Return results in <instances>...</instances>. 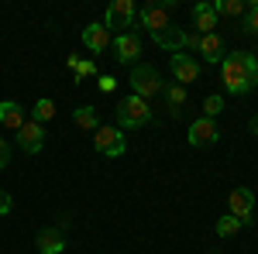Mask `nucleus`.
Segmentation results:
<instances>
[{
	"label": "nucleus",
	"mask_w": 258,
	"mask_h": 254,
	"mask_svg": "<svg viewBox=\"0 0 258 254\" xmlns=\"http://www.w3.org/2000/svg\"><path fill=\"white\" fill-rule=\"evenodd\" d=\"M220 79L227 86V93L234 97H248L258 86V59L251 52H231L220 62Z\"/></svg>",
	"instance_id": "f257e3e1"
},
{
	"label": "nucleus",
	"mask_w": 258,
	"mask_h": 254,
	"mask_svg": "<svg viewBox=\"0 0 258 254\" xmlns=\"http://www.w3.org/2000/svg\"><path fill=\"white\" fill-rule=\"evenodd\" d=\"M131 93L141 100H152V97H159V93H165V86H162V76H159V69L155 65H145V62H138L135 69H131Z\"/></svg>",
	"instance_id": "f03ea898"
},
{
	"label": "nucleus",
	"mask_w": 258,
	"mask_h": 254,
	"mask_svg": "<svg viewBox=\"0 0 258 254\" xmlns=\"http://www.w3.org/2000/svg\"><path fill=\"white\" fill-rule=\"evenodd\" d=\"M145 124H152V107H148V100L141 97H131L120 100L117 107V127L120 131H127V127H145Z\"/></svg>",
	"instance_id": "7ed1b4c3"
},
{
	"label": "nucleus",
	"mask_w": 258,
	"mask_h": 254,
	"mask_svg": "<svg viewBox=\"0 0 258 254\" xmlns=\"http://www.w3.org/2000/svg\"><path fill=\"white\" fill-rule=\"evenodd\" d=\"M135 18H138V7H135V0H114L110 7H107V14H103V28L107 31H127V28H135Z\"/></svg>",
	"instance_id": "20e7f679"
},
{
	"label": "nucleus",
	"mask_w": 258,
	"mask_h": 254,
	"mask_svg": "<svg viewBox=\"0 0 258 254\" xmlns=\"http://www.w3.org/2000/svg\"><path fill=\"white\" fill-rule=\"evenodd\" d=\"M93 134H97V137H93V148H97L100 155L117 158V155H124V151H127V137H124V131H120V127H103V124H100Z\"/></svg>",
	"instance_id": "39448f33"
},
{
	"label": "nucleus",
	"mask_w": 258,
	"mask_h": 254,
	"mask_svg": "<svg viewBox=\"0 0 258 254\" xmlns=\"http://www.w3.org/2000/svg\"><path fill=\"white\" fill-rule=\"evenodd\" d=\"M227 206H231V216H238L244 227H251V223H255V220H251V213H255V193H251L248 186L231 189V196H227Z\"/></svg>",
	"instance_id": "423d86ee"
},
{
	"label": "nucleus",
	"mask_w": 258,
	"mask_h": 254,
	"mask_svg": "<svg viewBox=\"0 0 258 254\" xmlns=\"http://www.w3.org/2000/svg\"><path fill=\"white\" fill-rule=\"evenodd\" d=\"M186 134H189L186 141H189L193 148H210V144L220 141V127H217V120H210V117H197L193 124H189Z\"/></svg>",
	"instance_id": "0eeeda50"
},
{
	"label": "nucleus",
	"mask_w": 258,
	"mask_h": 254,
	"mask_svg": "<svg viewBox=\"0 0 258 254\" xmlns=\"http://www.w3.org/2000/svg\"><path fill=\"white\" fill-rule=\"evenodd\" d=\"M18 148L24 155H38L45 148V127L35 124V120H24V127L18 131Z\"/></svg>",
	"instance_id": "6e6552de"
},
{
	"label": "nucleus",
	"mask_w": 258,
	"mask_h": 254,
	"mask_svg": "<svg viewBox=\"0 0 258 254\" xmlns=\"http://www.w3.org/2000/svg\"><path fill=\"white\" fill-rule=\"evenodd\" d=\"M169 65H172V76H176L179 86H186V82H197V79H200V62L193 59V55H186V52H176Z\"/></svg>",
	"instance_id": "1a4fd4ad"
},
{
	"label": "nucleus",
	"mask_w": 258,
	"mask_h": 254,
	"mask_svg": "<svg viewBox=\"0 0 258 254\" xmlns=\"http://www.w3.org/2000/svg\"><path fill=\"white\" fill-rule=\"evenodd\" d=\"M138 55H141V38L135 35V31H124V35L114 38V59H117V62L131 65Z\"/></svg>",
	"instance_id": "9d476101"
},
{
	"label": "nucleus",
	"mask_w": 258,
	"mask_h": 254,
	"mask_svg": "<svg viewBox=\"0 0 258 254\" xmlns=\"http://www.w3.org/2000/svg\"><path fill=\"white\" fill-rule=\"evenodd\" d=\"M138 21L152 31V35H159V31L169 28V14H165V7H162V4H145V7L138 11Z\"/></svg>",
	"instance_id": "9b49d317"
},
{
	"label": "nucleus",
	"mask_w": 258,
	"mask_h": 254,
	"mask_svg": "<svg viewBox=\"0 0 258 254\" xmlns=\"http://www.w3.org/2000/svg\"><path fill=\"white\" fill-rule=\"evenodd\" d=\"M83 45H86L93 55H100V52L110 48V31H107L103 24H86V28H83Z\"/></svg>",
	"instance_id": "f8f14e48"
},
{
	"label": "nucleus",
	"mask_w": 258,
	"mask_h": 254,
	"mask_svg": "<svg viewBox=\"0 0 258 254\" xmlns=\"http://www.w3.org/2000/svg\"><path fill=\"white\" fill-rule=\"evenodd\" d=\"M0 127H7V131L24 127V107L18 100H0Z\"/></svg>",
	"instance_id": "ddd939ff"
},
{
	"label": "nucleus",
	"mask_w": 258,
	"mask_h": 254,
	"mask_svg": "<svg viewBox=\"0 0 258 254\" xmlns=\"http://www.w3.org/2000/svg\"><path fill=\"white\" fill-rule=\"evenodd\" d=\"M197 52L210 62V65H220V62H224V38H220L217 31H214V35H200V48Z\"/></svg>",
	"instance_id": "4468645a"
},
{
	"label": "nucleus",
	"mask_w": 258,
	"mask_h": 254,
	"mask_svg": "<svg viewBox=\"0 0 258 254\" xmlns=\"http://www.w3.org/2000/svg\"><path fill=\"white\" fill-rule=\"evenodd\" d=\"M217 14H214V7L210 4H193V24H197V35H214V28H217Z\"/></svg>",
	"instance_id": "2eb2a0df"
},
{
	"label": "nucleus",
	"mask_w": 258,
	"mask_h": 254,
	"mask_svg": "<svg viewBox=\"0 0 258 254\" xmlns=\"http://www.w3.org/2000/svg\"><path fill=\"white\" fill-rule=\"evenodd\" d=\"M35 247H38L41 254H62V251H66L62 230H55V227H45V230H38V240H35Z\"/></svg>",
	"instance_id": "dca6fc26"
},
{
	"label": "nucleus",
	"mask_w": 258,
	"mask_h": 254,
	"mask_svg": "<svg viewBox=\"0 0 258 254\" xmlns=\"http://www.w3.org/2000/svg\"><path fill=\"white\" fill-rule=\"evenodd\" d=\"M155 38V45L159 48H169V52H182L186 48V31H179V28H165V31H159V35H152Z\"/></svg>",
	"instance_id": "f3484780"
},
{
	"label": "nucleus",
	"mask_w": 258,
	"mask_h": 254,
	"mask_svg": "<svg viewBox=\"0 0 258 254\" xmlns=\"http://www.w3.org/2000/svg\"><path fill=\"white\" fill-rule=\"evenodd\" d=\"M73 124L83 127V131H97V127H100L97 107H76V110H73Z\"/></svg>",
	"instance_id": "a211bd4d"
},
{
	"label": "nucleus",
	"mask_w": 258,
	"mask_h": 254,
	"mask_svg": "<svg viewBox=\"0 0 258 254\" xmlns=\"http://www.w3.org/2000/svg\"><path fill=\"white\" fill-rule=\"evenodd\" d=\"M210 7H214V14H217V18H238V14L248 11V4H244V0H214Z\"/></svg>",
	"instance_id": "6ab92c4d"
},
{
	"label": "nucleus",
	"mask_w": 258,
	"mask_h": 254,
	"mask_svg": "<svg viewBox=\"0 0 258 254\" xmlns=\"http://www.w3.org/2000/svg\"><path fill=\"white\" fill-rule=\"evenodd\" d=\"M165 103H169V110H172V114H179V110H182V103H186V86H179V82L165 86Z\"/></svg>",
	"instance_id": "aec40b11"
},
{
	"label": "nucleus",
	"mask_w": 258,
	"mask_h": 254,
	"mask_svg": "<svg viewBox=\"0 0 258 254\" xmlns=\"http://www.w3.org/2000/svg\"><path fill=\"white\" fill-rule=\"evenodd\" d=\"M241 227H244V223H241L238 216L227 213V216H220V220H217V227H214V230H217V237H234Z\"/></svg>",
	"instance_id": "412c9836"
},
{
	"label": "nucleus",
	"mask_w": 258,
	"mask_h": 254,
	"mask_svg": "<svg viewBox=\"0 0 258 254\" xmlns=\"http://www.w3.org/2000/svg\"><path fill=\"white\" fill-rule=\"evenodd\" d=\"M52 117H55V103L52 100H38L35 110H31V120L35 124H45V120H52Z\"/></svg>",
	"instance_id": "4be33fe9"
},
{
	"label": "nucleus",
	"mask_w": 258,
	"mask_h": 254,
	"mask_svg": "<svg viewBox=\"0 0 258 254\" xmlns=\"http://www.w3.org/2000/svg\"><path fill=\"white\" fill-rule=\"evenodd\" d=\"M220 110H224V100H220L217 93H210V97L203 100V117L217 120V117H220Z\"/></svg>",
	"instance_id": "5701e85b"
},
{
	"label": "nucleus",
	"mask_w": 258,
	"mask_h": 254,
	"mask_svg": "<svg viewBox=\"0 0 258 254\" xmlns=\"http://www.w3.org/2000/svg\"><path fill=\"white\" fill-rule=\"evenodd\" d=\"M241 31H251V35H258V0H251V4H248V14H244Z\"/></svg>",
	"instance_id": "b1692460"
},
{
	"label": "nucleus",
	"mask_w": 258,
	"mask_h": 254,
	"mask_svg": "<svg viewBox=\"0 0 258 254\" xmlns=\"http://www.w3.org/2000/svg\"><path fill=\"white\" fill-rule=\"evenodd\" d=\"M90 76H97V65H93V62H80V65H76V79H90Z\"/></svg>",
	"instance_id": "393cba45"
},
{
	"label": "nucleus",
	"mask_w": 258,
	"mask_h": 254,
	"mask_svg": "<svg viewBox=\"0 0 258 254\" xmlns=\"http://www.w3.org/2000/svg\"><path fill=\"white\" fill-rule=\"evenodd\" d=\"M11 165V144H7V137H0V172Z\"/></svg>",
	"instance_id": "a878e982"
},
{
	"label": "nucleus",
	"mask_w": 258,
	"mask_h": 254,
	"mask_svg": "<svg viewBox=\"0 0 258 254\" xmlns=\"http://www.w3.org/2000/svg\"><path fill=\"white\" fill-rule=\"evenodd\" d=\"M97 86H100V93H114V90H117V79L114 76H100Z\"/></svg>",
	"instance_id": "bb28decb"
},
{
	"label": "nucleus",
	"mask_w": 258,
	"mask_h": 254,
	"mask_svg": "<svg viewBox=\"0 0 258 254\" xmlns=\"http://www.w3.org/2000/svg\"><path fill=\"white\" fill-rule=\"evenodd\" d=\"M11 206H14L11 193H4V189H0V216H4V213H11Z\"/></svg>",
	"instance_id": "cd10ccee"
},
{
	"label": "nucleus",
	"mask_w": 258,
	"mask_h": 254,
	"mask_svg": "<svg viewBox=\"0 0 258 254\" xmlns=\"http://www.w3.org/2000/svg\"><path fill=\"white\" fill-rule=\"evenodd\" d=\"M186 48H193V52H197V48H200V35H197V31H193V35L186 31Z\"/></svg>",
	"instance_id": "c85d7f7f"
},
{
	"label": "nucleus",
	"mask_w": 258,
	"mask_h": 254,
	"mask_svg": "<svg viewBox=\"0 0 258 254\" xmlns=\"http://www.w3.org/2000/svg\"><path fill=\"white\" fill-rule=\"evenodd\" d=\"M251 134H258V117H255V120H251Z\"/></svg>",
	"instance_id": "c756f323"
}]
</instances>
